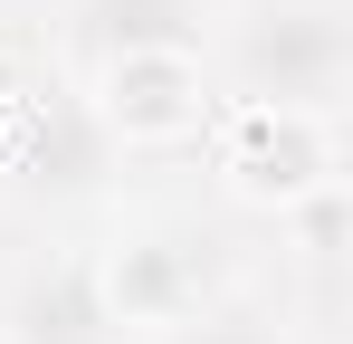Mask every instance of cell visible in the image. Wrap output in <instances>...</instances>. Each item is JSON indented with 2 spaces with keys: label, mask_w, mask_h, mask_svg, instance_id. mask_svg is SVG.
<instances>
[{
  "label": "cell",
  "mask_w": 353,
  "mask_h": 344,
  "mask_svg": "<svg viewBox=\"0 0 353 344\" xmlns=\"http://www.w3.org/2000/svg\"><path fill=\"white\" fill-rule=\"evenodd\" d=\"M210 67L258 115H344L353 86V10L344 0H239L210 29Z\"/></svg>",
  "instance_id": "obj_1"
},
{
  "label": "cell",
  "mask_w": 353,
  "mask_h": 344,
  "mask_svg": "<svg viewBox=\"0 0 353 344\" xmlns=\"http://www.w3.org/2000/svg\"><path fill=\"white\" fill-rule=\"evenodd\" d=\"M96 287H105L115 335H163L191 306H210V258H201V239L181 220H134L115 249L96 258Z\"/></svg>",
  "instance_id": "obj_2"
},
{
  "label": "cell",
  "mask_w": 353,
  "mask_h": 344,
  "mask_svg": "<svg viewBox=\"0 0 353 344\" xmlns=\"http://www.w3.org/2000/svg\"><path fill=\"white\" fill-rule=\"evenodd\" d=\"M220 182L239 201H268V211H296L315 191H334V124L325 115H258L239 106V134L220 153Z\"/></svg>",
  "instance_id": "obj_3"
},
{
  "label": "cell",
  "mask_w": 353,
  "mask_h": 344,
  "mask_svg": "<svg viewBox=\"0 0 353 344\" xmlns=\"http://www.w3.org/2000/svg\"><path fill=\"white\" fill-rule=\"evenodd\" d=\"M0 344H115V316H105V287H96V258H29L0 287Z\"/></svg>",
  "instance_id": "obj_4"
},
{
  "label": "cell",
  "mask_w": 353,
  "mask_h": 344,
  "mask_svg": "<svg viewBox=\"0 0 353 344\" xmlns=\"http://www.w3.org/2000/svg\"><path fill=\"white\" fill-rule=\"evenodd\" d=\"M105 124L124 144H181L201 124V48H153V57H105Z\"/></svg>",
  "instance_id": "obj_5"
},
{
  "label": "cell",
  "mask_w": 353,
  "mask_h": 344,
  "mask_svg": "<svg viewBox=\"0 0 353 344\" xmlns=\"http://www.w3.org/2000/svg\"><path fill=\"white\" fill-rule=\"evenodd\" d=\"M77 39L105 57H153V48H201L210 0H77Z\"/></svg>",
  "instance_id": "obj_6"
},
{
  "label": "cell",
  "mask_w": 353,
  "mask_h": 344,
  "mask_svg": "<svg viewBox=\"0 0 353 344\" xmlns=\"http://www.w3.org/2000/svg\"><path fill=\"white\" fill-rule=\"evenodd\" d=\"M153 344H277L268 316H248V306H191L181 325H163Z\"/></svg>",
  "instance_id": "obj_7"
}]
</instances>
